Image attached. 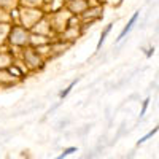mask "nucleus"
I'll list each match as a JSON object with an SVG mask.
<instances>
[{
	"instance_id": "f257e3e1",
	"label": "nucleus",
	"mask_w": 159,
	"mask_h": 159,
	"mask_svg": "<svg viewBox=\"0 0 159 159\" xmlns=\"http://www.w3.org/2000/svg\"><path fill=\"white\" fill-rule=\"evenodd\" d=\"M137 19H138V13H134V16H132V18H131V21L127 22V26L124 27V29H123V32L119 33V37H118V42H119V40H123L124 37H126V33L129 32L131 29H132V26L135 24V22H137Z\"/></svg>"
},
{
	"instance_id": "f03ea898",
	"label": "nucleus",
	"mask_w": 159,
	"mask_h": 159,
	"mask_svg": "<svg viewBox=\"0 0 159 159\" xmlns=\"http://www.w3.org/2000/svg\"><path fill=\"white\" fill-rule=\"evenodd\" d=\"M111 27H113V24H108L107 26V29L102 32V35H100V40H99V43H97V49H100V46H102V43L105 42V38H107V35L110 33V30H111Z\"/></svg>"
},
{
	"instance_id": "7ed1b4c3",
	"label": "nucleus",
	"mask_w": 159,
	"mask_h": 159,
	"mask_svg": "<svg viewBox=\"0 0 159 159\" xmlns=\"http://www.w3.org/2000/svg\"><path fill=\"white\" fill-rule=\"evenodd\" d=\"M158 131H159V126H158V127H154V129H153V131H150V132H148L147 135H143V137H142V138H140V140H138V142H137V145H140V143H143V142H147V140H148V138H150V137H153V135H154V134H156V132H158Z\"/></svg>"
},
{
	"instance_id": "20e7f679",
	"label": "nucleus",
	"mask_w": 159,
	"mask_h": 159,
	"mask_svg": "<svg viewBox=\"0 0 159 159\" xmlns=\"http://www.w3.org/2000/svg\"><path fill=\"white\" fill-rule=\"evenodd\" d=\"M76 81H78V80H75V81H72V83H70V86H69V87H67V89H65V91H64V92H60V96H59V97H60V99H64V97H67V94H69V92H70V91H72V87H73V86H75V84H76Z\"/></svg>"
},
{
	"instance_id": "39448f33",
	"label": "nucleus",
	"mask_w": 159,
	"mask_h": 159,
	"mask_svg": "<svg viewBox=\"0 0 159 159\" xmlns=\"http://www.w3.org/2000/svg\"><path fill=\"white\" fill-rule=\"evenodd\" d=\"M73 151H76V148H69V150H65V151H64V153H62V154H60V156H59V158H60V159H62V158H65V156H69V154H70V153H73Z\"/></svg>"
},
{
	"instance_id": "423d86ee",
	"label": "nucleus",
	"mask_w": 159,
	"mask_h": 159,
	"mask_svg": "<svg viewBox=\"0 0 159 159\" xmlns=\"http://www.w3.org/2000/svg\"><path fill=\"white\" fill-rule=\"evenodd\" d=\"M148 102H150V99H147L143 102V108H142V113H140V116H143L145 115V111H147V108H148Z\"/></svg>"
}]
</instances>
